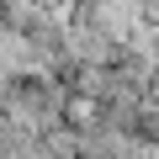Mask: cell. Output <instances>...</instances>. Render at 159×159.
<instances>
[{
	"label": "cell",
	"instance_id": "obj_1",
	"mask_svg": "<svg viewBox=\"0 0 159 159\" xmlns=\"http://www.w3.org/2000/svg\"><path fill=\"white\" fill-rule=\"evenodd\" d=\"M0 69H11V74L37 69V48L27 32H0Z\"/></svg>",
	"mask_w": 159,
	"mask_h": 159
}]
</instances>
